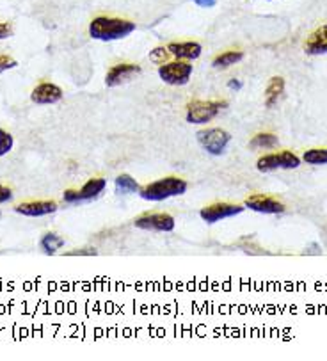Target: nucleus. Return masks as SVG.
<instances>
[{"instance_id": "1", "label": "nucleus", "mask_w": 327, "mask_h": 361, "mask_svg": "<svg viewBox=\"0 0 327 361\" xmlns=\"http://www.w3.org/2000/svg\"><path fill=\"white\" fill-rule=\"evenodd\" d=\"M135 29L137 25L125 18L96 17L89 23V36L98 41H117V39L128 38Z\"/></svg>"}, {"instance_id": "2", "label": "nucleus", "mask_w": 327, "mask_h": 361, "mask_svg": "<svg viewBox=\"0 0 327 361\" xmlns=\"http://www.w3.org/2000/svg\"><path fill=\"white\" fill-rule=\"evenodd\" d=\"M187 182L178 177H166L157 182H151L139 190V196L146 201H166L174 196L187 193Z\"/></svg>"}, {"instance_id": "3", "label": "nucleus", "mask_w": 327, "mask_h": 361, "mask_svg": "<svg viewBox=\"0 0 327 361\" xmlns=\"http://www.w3.org/2000/svg\"><path fill=\"white\" fill-rule=\"evenodd\" d=\"M228 107V103L224 102H212V100H194L187 105V121L192 125H205L208 121L216 120L221 114V111Z\"/></svg>"}, {"instance_id": "4", "label": "nucleus", "mask_w": 327, "mask_h": 361, "mask_svg": "<svg viewBox=\"0 0 327 361\" xmlns=\"http://www.w3.org/2000/svg\"><path fill=\"white\" fill-rule=\"evenodd\" d=\"M301 157L293 151H278V153H269L260 157L256 162V169L260 173L280 171V169H297L301 166Z\"/></svg>"}, {"instance_id": "5", "label": "nucleus", "mask_w": 327, "mask_h": 361, "mask_svg": "<svg viewBox=\"0 0 327 361\" xmlns=\"http://www.w3.org/2000/svg\"><path fill=\"white\" fill-rule=\"evenodd\" d=\"M196 138H198L199 146L207 151V153L219 157L228 148L229 141H232V133L223 129H205L199 130Z\"/></svg>"}, {"instance_id": "6", "label": "nucleus", "mask_w": 327, "mask_h": 361, "mask_svg": "<svg viewBox=\"0 0 327 361\" xmlns=\"http://www.w3.org/2000/svg\"><path fill=\"white\" fill-rule=\"evenodd\" d=\"M192 63H183V61L166 63L159 68L160 78L169 86H185L192 77Z\"/></svg>"}, {"instance_id": "7", "label": "nucleus", "mask_w": 327, "mask_h": 361, "mask_svg": "<svg viewBox=\"0 0 327 361\" xmlns=\"http://www.w3.org/2000/svg\"><path fill=\"white\" fill-rule=\"evenodd\" d=\"M107 187V180L105 178H91L86 184L82 185L78 190H65V201L66 203H84V201H93L95 198H98L100 194L104 193Z\"/></svg>"}, {"instance_id": "8", "label": "nucleus", "mask_w": 327, "mask_h": 361, "mask_svg": "<svg viewBox=\"0 0 327 361\" xmlns=\"http://www.w3.org/2000/svg\"><path fill=\"white\" fill-rule=\"evenodd\" d=\"M135 228L144 232L169 233L174 230V217L169 214H144L135 219Z\"/></svg>"}, {"instance_id": "9", "label": "nucleus", "mask_w": 327, "mask_h": 361, "mask_svg": "<svg viewBox=\"0 0 327 361\" xmlns=\"http://www.w3.org/2000/svg\"><path fill=\"white\" fill-rule=\"evenodd\" d=\"M244 212V206L242 205H232V203H214V205H208L205 208H201L199 215L201 219L208 224L219 223L223 219H229V217H235V215L242 214Z\"/></svg>"}, {"instance_id": "10", "label": "nucleus", "mask_w": 327, "mask_h": 361, "mask_svg": "<svg viewBox=\"0 0 327 361\" xmlns=\"http://www.w3.org/2000/svg\"><path fill=\"white\" fill-rule=\"evenodd\" d=\"M245 208H249L253 212L258 214H269V215H278L283 214L286 210V206L280 201V199L272 198V196H265V194H254L244 201Z\"/></svg>"}, {"instance_id": "11", "label": "nucleus", "mask_w": 327, "mask_h": 361, "mask_svg": "<svg viewBox=\"0 0 327 361\" xmlns=\"http://www.w3.org/2000/svg\"><path fill=\"white\" fill-rule=\"evenodd\" d=\"M141 74V66L134 65V63H120V65H114L107 72V77H105V84L109 87H116L128 82L130 78H134L135 75Z\"/></svg>"}, {"instance_id": "12", "label": "nucleus", "mask_w": 327, "mask_h": 361, "mask_svg": "<svg viewBox=\"0 0 327 361\" xmlns=\"http://www.w3.org/2000/svg\"><path fill=\"white\" fill-rule=\"evenodd\" d=\"M60 98H63V89L52 82H41L34 87L32 95H30V100L38 105H52V103L59 102Z\"/></svg>"}, {"instance_id": "13", "label": "nucleus", "mask_w": 327, "mask_h": 361, "mask_svg": "<svg viewBox=\"0 0 327 361\" xmlns=\"http://www.w3.org/2000/svg\"><path fill=\"white\" fill-rule=\"evenodd\" d=\"M18 214L27 215V217H43V215L56 214L57 203L56 201H27L14 206Z\"/></svg>"}, {"instance_id": "14", "label": "nucleus", "mask_w": 327, "mask_h": 361, "mask_svg": "<svg viewBox=\"0 0 327 361\" xmlns=\"http://www.w3.org/2000/svg\"><path fill=\"white\" fill-rule=\"evenodd\" d=\"M166 48H168L171 56L178 57L181 61H196L203 54V47L198 41H180V43L168 45Z\"/></svg>"}, {"instance_id": "15", "label": "nucleus", "mask_w": 327, "mask_h": 361, "mask_svg": "<svg viewBox=\"0 0 327 361\" xmlns=\"http://www.w3.org/2000/svg\"><path fill=\"white\" fill-rule=\"evenodd\" d=\"M304 52L308 56H324V54H327V23H324L311 32L310 38L306 39Z\"/></svg>"}, {"instance_id": "16", "label": "nucleus", "mask_w": 327, "mask_h": 361, "mask_svg": "<svg viewBox=\"0 0 327 361\" xmlns=\"http://www.w3.org/2000/svg\"><path fill=\"white\" fill-rule=\"evenodd\" d=\"M284 91V80L283 77H272L267 84V89H265V105L269 109L274 107V103L280 100V96L283 95Z\"/></svg>"}, {"instance_id": "17", "label": "nucleus", "mask_w": 327, "mask_h": 361, "mask_svg": "<svg viewBox=\"0 0 327 361\" xmlns=\"http://www.w3.org/2000/svg\"><path fill=\"white\" fill-rule=\"evenodd\" d=\"M278 144H280V139H278V135H274V133L271 132L256 133L249 141L251 150H271V148L278 146Z\"/></svg>"}, {"instance_id": "18", "label": "nucleus", "mask_w": 327, "mask_h": 361, "mask_svg": "<svg viewBox=\"0 0 327 361\" xmlns=\"http://www.w3.org/2000/svg\"><path fill=\"white\" fill-rule=\"evenodd\" d=\"M242 59H244V52L228 50V52H223L221 56H217L216 59L212 61V65H214V68L217 69H226L229 68V66L238 65Z\"/></svg>"}, {"instance_id": "19", "label": "nucleus", "mask_w": 327, "mask_h": 361, "mask_svg": "<svg viewBox=\"0 0 327 361\" xmlns=\"http://www.w3.org/2000/svg\"><path fill=\"white\" fill-rule=\"evenodd\" d=\"M63 245H65V239L54 232L45 233L41 237V241H39V248H41L45 254H56Z\"/></svg>"}, {"instance_id": "20", "label": "nucleus", "mask_w": 327, "mask_h": 361, "mask_svg": "<svg viewBox=\"0 0 327 361\" xmlns=\"http://www.w3.org/2000/svg\"><path fill=\"white\" fill-rule=\"evenodd\" d=\"M114 187H116L117 194H134L141 190L139 184L135 182V178H132L130 175H120L114 180Z\"/></svg>"}, {"instance_id": "21", "label": "nucleus", "mask_w": 327, "mask_h": 361, "mask_svg": "<svg viewBox=\"0 0 327 361\" xmlns=\"http://www.w3.org/2000/svg\"><path fill=\"white\" fill-rule=\"evenodd\" d=\"M302 160L310 166H326L327 164V148H311L306 150Z\"/></svg>"}, {"instance_id": "22", "label": "nucleus", "mask_w": 327, "mask_h": 361, "mask_svg": "<svg viewBox=\"0 0 327 361\" xmlns=\"http://www.w3.org/2000/svg\"><path fill=\"white\" fill-rule=\"evenodd\" d=\"M13 144H14L13 135H11L8 130L0 129V157H4V155H8L9 151L13 150Z\"/></svg>"}, {"instance_id": "23", "label": "nucleus", "mask_w": 327, "mask_h": 361, "mask_svg": "<svg viewBox=\"0 0 327 361\" xmlns=\"http://www.w3.org/2000/svg\"><path fill=\"white\" fill-rule=\"evenodd\" d=\"M16 61L13 59V57L9 56H0V74H4V72H8V69L11 68H16Z\"/></svg>"}, {"instance_id": "24", "label": "nucleus", "mask_w": 327, "mask_h": 361, "mask_svg": "<svg viewBox=\"0 0 327 361\" xmlns=\"http://www.w3.org/2000/svg\"><path fill=\"white\" fill-rule=\"evenodd\" d=\"M168 56H171V54H169V52H168V48H164V47L157 48V50H153L150 54L151 59L157 61V63H164V61H166V57H168Z\"/></svg>"}, {"instance_id": "25", "label": "nucleus", "mask_w": 327, "mask_h": 361, "mask_svg": "<svg viewBox=\"0 0 327 361\" xmlns=\"http://www.w3.org/2000/svg\"><path fill=\"white\" fill-rule=\"evenodd\" d=\"M11 198H13V190L9 187H4V185H0V203L11 201Z\"/></svg>"}, {"instance_id": "26", "label": "nucleus", "mask_w": 327, "mask_h": 361, "mask_svg": "<svg viewBox=\"0 0 327 361\" xmlns=\"http://www.w3.org/2000/svg\"><path fill=\"white\" fill-rule=\"evenodd\" d=\"M68 256H95L96 251L93 250V248H89V250H77V251H69V253H66Z\"/></svg>"}, {"instance_id": "27", "label": "nucleus", "mask_w": 327, "mask_h": 361, "mask_svg": "<svg viewBox=\"0 0 327 361\" xmlns=\"http://www.w3.org/2000/svg\"><path fill=\"white\" fill-rule=\"evenodd\" d=\"M11 34H13V29H11V25L0 22V39L9 38V36H11Z\"/></svg>"}, {"instance_id": "28", "label": "nucleus", "mask_w": 327, "mask_h": 361, "mask_svg": "<svg viewBox=\"0 0 327 361\" xmlns=\"http://www.w3.org/2000/svg\"><path fill=\"white\" fill-rule=\"evenodd\" d=\"M192 2L199 8H214L217 4V0H192Z\"/></svg>"}, {"instance_id": "29", "label": "nucleus", "mask_w": 327, "mask_h": 361, "mask_svg": "<svg viewBox=\"0 0 327 361\" xmlns=\"http://www.w3.org/2000/svg\"><path fill=\"white\" fill-rule=\"evenodd\" d=\"M242 86H244V84H242V82L238 80V78H232V80H228V87H229V89L240 91Z\"/></svg>"}, {"instance_id": "30", "label": "nucleus", "mask_w": 327, "mask_h": 361, "mask_svg": "<svg viewBox=\"0 0 327 361\" xmlns=\"http://www.w3.org/2000/svg\"><path fill=\"white\" fill-rule=\"evenodd\" d=\"M265 2H272V0H265Z\"/></svg>"}]
</instances>
